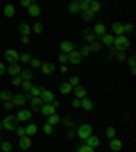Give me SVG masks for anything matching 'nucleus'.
Masks as SVG:
<instances>
[{"instance_id": "nucleus-28", "label": "nucleus", "mask_w": 136, "mask_h": 152, "mask_svg": "<svg viewBox=\"0 0 136 152\" xmlns=\"http://www.w3.org/2000/svg\"><path fill=\"white\" fill-rule=\"evenodd\" d=\"M16 16V7L14 5H5V18H14Z\"/></svg>"}, {"instance_id": "nucleus-5", "label": "nucleus", "mask_w": 136, "mask_h": 152, "mask_svg": "<svg viewBox=\"0 0 136 152\" xmlns=\"http://www.w3.org/2000/svg\"><path fill=\"white\" fill-rule=\"evenodd\" d=\"M27 100H30V95H27V93H23V91H20V93H16V95H12V102H14V107H16V109L25 107V104H27Z\"/></svg>"}, {"instance_id": "nucleus-10", "label": "nucleus", "mask_w": 136, "mask_h": 152, "mask_svg": "<svg viewBox=\"0 0 136 152\" xmlns=\"http://www.w3.org/2000/svg\"><path fill=\"white\" fill-rule=\"evenodd\" d=\"M73 50H77L73 41H61V43H59V52H61V55H71Z\"/></svg>"}, {"instance_id": "nucleus-31", "label": "nucleus", "mask_w": 136, "mask_h": 152, "mask_svg": "<svg viewBox=\"0 0 136 152\" xmlns=\"http://www.w3.org/2000/svg\"><path fill=\"white\" fill-rule=\"evenodd\" d=\"M18 32H20V37H30V34H32L30 25H25V23H20V25H18Z\"/></svg>"}, {"instance_id": "nucleus-52", "label": "nucleus", "mask_w": 136, "mask_h": 152, "mask_svg": "<svg viewBox=\"0 0 136 152\" xmlns=\"http://www.w3.org/2000/svg\"><path fill=\"white\" fill-rule=\"evenodd\" d=\"M0 129H2V123H0Z\"/></svg>"}, {"instance_id": "nucleus-33", "label": "nucleus", "mask_w": 136, "mask_h": 152, "mask_svg": "<svg viewBox=\"0 0 136 152\" xmlns=\"http://www.w3.org/2000/svg\"><path fill=\"white\" fill-rule=\"evenodd\" d=\"M48 125H52V127L59 125V114H57V111H55L52 116H48Z\"/></svg>"}, {"instance_id": "nucleus-29", "label": "nucleus", "mask_w": 136, "mask_h": 152, "mask_svg": "<svg viewBox=\"0 0 136 152\" xmlns=\"http://www.w3.org/2000/svg\"><path fill=\"white\" fill-rule=\"evenodd\" d=\"M109 57L111 59H125V52L116 50V48H109Z\"/></svg>"}, {"instance_id": "nucleus-39", "label": "nucleus", "mask_w": 136, "mask_h": 152, "mask_svg": "<svg viewBox=\"0 0 136 152\" xmlns=\"http://www.w3.org/2000/svg\"><path fill=\"white\" fill-rule=\"evenodd\" d=\"M104 136H107V139H116V129H113V127H107V132H104Z\"/></svg>"}, {"instance_id": "nucleus-19", "label": "nucleus", "mask_w": 136, "mask_h": 152, "mask_svg": "<svg viewBox=\"0 0 136 152\" xmlns=\"http://www.w3.org/2000/svg\"><path fill=\"white\" fill-rule=\"evenodd\" d=\"M18 148L20 150H30L32 148V139L30 136H18Z\"/></svg>"}, {"instance_id": "nucleus-22", "label": "nucleus", "mask_w": 136, "mask_h": 152, "mask_svg": "<svg viewBox=\"0 0 136 152\" xmlns=\"http://www.w3.org/2000/svg\"><path fill=\"white\" fill-rule=\"evenodd\" d=\"M109 148H111V152H120V150H123V141L116 136V139L109 141Z\"/></svg>"}, {"instance_id": "nucleus-20", "label": "nucleus", "mask_w": 136, "mask_h": 152, "mask_svg": "<svg viewBox=\"0 0 136 152\" xmlns=\"http://www.w3.org/2000/svg\"><path fill=\"white\" fill-rule=\"evenodd\" d=\"M7 75L18 77L20 75V66H18V64H7Z\"/></svg>"}, {"instance_id": "nucleus-16", "label": "nucleus", "mask_w": 136, "mask_h": 152, "mask_svg": "<svg viewBox=\"0 0 136 152\" xmlns=\"http://www.w3.org/2000/svg\"><path fill=\"white\" fill-rule=\"evenodd\" d=\"M86 9H89V12L93 14V16H95V14L100 12V9H102V5H100L97 0H89V2H86Z\"/></svg>"}, {"instance_id": "nucleus-41", "label": "nucleus", "mask_w": 136, "mask_h": 152, "mask_svg": "<svg viewBox=\"0 0 136 152\" xmlns=\"http://www.w3.org/2000/svg\"><path fill=\"white\" fill-rule=\"evenodd\" d=\"M68 84H71L73 89H75V86H79V77H77V75H73V77H68Z\"/></svg>"}, {"instance_id": "nucleus-44", "label": "nucleus", "mask_w": 136, "mask_h": 152, "mask_svg": "<svg viewBox=\"0 0 136 152\" xmlns=\"http://www.w3.org/2000/svg\"><path fill=\"white\" fill-rule=\"evenodd\" d=\"M77 152H95V150H93V148H89L86 143H82V145L77 148Z\"/></svg>"}, {"instance_id": "nucleus-40", "label": "nucleus", "mask_w": 136, "mask_h": 152, "mask_svg": "<svg viewBox=\"0 0 136 152\" xmlns=\"http://www.w3.org/2000/svg\"><path fill=\"white\" fill-rule=\"evenodd\" d=\"M0 98H2V102H7V100H12V91H0Z\"/></svg>"}, {"instance_id": "nucleus-47", "label": "nucleus", "mask_w": 136, "mask_h": 152, "mask_svg": "<svg viewBox=\"0 0 136 152\" xmlns=\"http://www.w3.org/2000/svg\"><path fill=\"white\" fill-rule=\"evenodd\" d=\"M41 129H43V134H52V132H55V127H52V125H48V123H45V125L41 127Z\"/></svg>"}, {"instance_id": "nucleus-37", "label": "nucleus", "mask_w": 136, "mask_h": 152, "mask_svg": "<svg viewBox=\"0 0 136 152\" xmlns=\"http://www.w3.org/2000/svg\"><path fill=\"white\" fill-rule=\"evenodd\" d=\"M59 91L68 95V93H73V86H71V84H68V82H64V84H61V86H59Z\"/></svg>"}, {"instance_id": "nucleus-45", "label": "nucleus", "mask_w": 136, "mask_h": 152, "mask_svg": "<svg viewBox=\"0 0 136 152\" xmlns=\"http://www.w3.org/2000/svg\"><path fill=\"white\" fill-rule=\"evenodd\" d=\"M0 148H2V152H9V150H12V143H9V141H2Z\"/></svg>"}, {"instance_id": "nucleus-21", "label": "nucleus", "mask_w": 136, "mask_h": 152, "mask_svg": "<svg viewBox=\"0 0 136 152\" xmlns=\"http://www.w3.org/2000/svg\"><path fill=\"white\" fill-rule=\"evenodd\" d=\"M84 143H86L89 148H93V150H97V148H100V139H97L95 134H91V136H89V139L84 141Z\"/></svg>"}, {"instance_id": "nucleus-12", "label": "nucleus", "mask_w": 136, "mask_h": 152, "mask_svg": "<svg viewBox=\"0 0 136 152\" xmlns=\"http://www.w3.org/2000/svg\"><path fill=\"white\" fill-rule=\"evenodd\" d=\"M57 107H59V100L55 102V104H41V109H39V111H41L43 116H52L55 111H57Z\"/></svg>"}, {"instance_id": "nucleus-50", "label": "nucleus", "mask_w": 136, "mask_h": 152, "mask_svg": "<svg viewBox=\"0 0 136 152\" xmlns=\"http://www.w3.org/2000/svg\"><path fill=\"white\" fill-rule=\"evenodd\" d=\"M59 61H61V64H68V55H61V52H59Z\"/></svg>"}, {"instance_id": "nucleus-9", "label": "nucleus", "mask_w": 136, "mask_h": 152, "mask_svg": "<svg viewBox=\"0 0 136 152\" xmlns=\"http://www.w3.org/2000/svg\"><path fill=\"white\" fill-rule=\"evenodd\" d=\"M91 32H93V34H95V39H100V37H104V34H107V32H109V27L104 25V23H95V25L91 27Z\"/></svg>"}, {"instance_id": "nucleus-27", "label": "nucleus", "mask_w": 136, "mask_h": 152, "mask_svg": "<svg viewBox=\"0 0 136 152\" xmlns=\"http://www.w3.org/2000/svg\"><path fill=\"white\" fill-rule=\"evenodd\" d=\"M68 64H82V55H79L77 50H73L71 55H68Z\"/></svg>"}, {"instance_id": "nucleus-48", "label": "nucleus", "mask_w": 136, "mask_h": 152, "mask_svg": "<svg viewBox=\"0 0 136 152\" xmlns=\"http://www.w3.org/2000/svg\"><path fill=\"white\" fill-rule=\"evenodd\" d=\"M12 84H14V86H20V84H23V80H20V77H12Z\"/></svg>"}, {"instance_id": "nucleus-35", "label": "nucleus", "mask_w": 136, "mask_h": 152, "mask_svg": "<svg viewBox=\"0 0 136 152\" xmlns=\"http://www.w3.org/2000/svg\"><path fill=\"white\" fill-rule=\"evenodd\" d=\"M30 30H32V34H43V25H41V23H34V25H30Z\"/></svg>"}, {"instance_id": "nucleus-18", "label": "nucleus", "mask_w": 136, "mask_h": 152, "mask_svg": "<svg viewBox=\"0 0 136 152\" xmlns=\"http://www.w3.org/2000/svg\"><path fill=\"white\" fill-rule=\"evenodd\" d=\"M73 98H75V100H84V98H86V89L82 86V84L73 89Z\"/></svg>"}, {"instance_id": "nucleus-34", "label": "nucleus", "mask_w": 136, "mask_h": 152, "mask_svg": "<svg viewBox=\"0 0 136 152\" xmlns=\"http://www.w3.org/2000/svg\"><path fill=\"white\" fill-rule=\"evenodd\" d=\"M79 16H82V20H86V23H91V20L95 18V16H93V14H91V12H89V9H84V12L79 14Z\"/></svg>"}, {"instance_id": "nucleus-46", "label": "nucleus", "mask_w": 136, "mask_h": 152, "mask_svg": "<svg viewBox=\"0 0 136 152\" xmlns=\"http://www.w3.org/2000/svg\"><path fill=\"white\" fill-rule=\"evenodd\" d=\"M2 104H5V111H14V109H16V107H14V102H12V100L2 102Z\"/></svg>"}, {"instance_id": "nucleus-8", "label": "nucleus", "mask_w": 136, "mask_h": 152, "mask_svg": "<svg viewBox=\"0 0 136 152\" xmlns=\"http://www.w3.org/2000/svg\"><path fill=\"white\" fill-rule=\"evenodd\" d=\"M41 102H43V104H55V102H57V98H55V93H52V91H48V89H41Z\"/></svg>"}, {"instance_id": "nucleus-32", "label": "nucleus", "mask_w": 136, "mask_h": 152, "mask_svg": "<svg viewBox=\"0 0 136 152\" xmlns=\"http://www.w3.org/2000/svg\"><path fill=\"white\" fill-rule=\"evenodd\" d=\"M27 95H30V98H39V95H41V86H34V84H32L30 91H27Z\"/></svg>"}, {"instance_id": "nucleus-14", "label": "nucleus", "mask_w": 136, "mask_h": 152, "mask_svg": "<svg viewBox=\"0 0 136 152\" xmlns=\"http://www.w3.org/2000/svg\"><path fill=\"white\" fill-rule=\"evenodd\" d=\"M30 61H32V55L30 52H18V66L23 68V66H30Z\"/></svg>"}, {"instance_id": "nucleus-2", "label": "nucleus", "mask_w": 136, "mask_h": 152, "mask_svg": "<svg viewBox=\"0 0 136 152\" xmlns=\"http://www.w3.org/2000/svg\"><path fill=\"white\" fill-rule=\"evenodd\" d=\"M91 134H95V132H93V127L86 125V123H84V125H77V129H75V136H77V139H82V141H86Z\"/></svg>"}, {"instance_id": "nucleus-36", "label": "nucleus", "mask_w": 136, "mask_h": 152, "mask_svg": "<svg viewBox=\"0 0 136 152\" xmlns=\"http://www.w3.org/2000/svg\"><path fill=\"white\" fill-rule=\"evenodd\" d=\"M127 66L132 68V75H134V73H136V57H134V55H132V57H127Z\"/></svg>"}, {"instance_id": "nucleus-6", "label": "nucleus", "mask_w": 136, "mask_h": 152, "mask_svg": "<svg viewBox=\"0 0 136 152\" xmlns=\"http://www.w3.org/2000/svg\"><path fill=\"white\" fill-rule=\"evenodd\" d=\"M0 123H2V129H5V132H14V129L18 127L16 116H5V121H0Z\"/></svg>"}, {"instance_id": "nucleus-42", "label": "nucleus", "mask_w": 136, "mask_h": 152, "mask_svg": "<svg viewBox=\"0 0 136 152\" xmlns=\"http://www.w3.org/2000/svg\"><path fill=\"white\" fill-rule=\"evenodd\" d=\"M30 68H32V70L41 68V59H34V57H32V61H30Z\"/></svg>"}, {"instance_id": "nucleus-26", "label": "nucleus", "mask_w": 136, "mask_h": 152, "mask_svg": "<svg viewBox=\"0 0 136 152\" xmlns=\"http://www.w3.org/2000/svg\"><path fill=\"white\" fill-rule=\"evenodd\" d=\"M84 39H86V45H93V43H97L95 34H93L91 30H84Z\"/></svg>"}, {"instance_id": "nucleus-49", "label": "nucleus", "mask_w": 136, "mask_h": 152, "mask_svg": "<svg viewBox=\"0 0 136 152\" xmlns=\"http://www.w3.org/2000/svg\"><path fill=\"white\" fill-rule=\"evenodd\" d=\"M20 5H23V7H27V9H30V7L34 5V0H23V2H20Z\"/></svg>"}, {"instance_id": "nucleus-30", "label": "nucleus", "mask_w": 136, "mask_h": 152, "mask_svg": "<svg viewBox=\"0 0 136 152\" xmlns=\"http://www.w3.org/2000/svg\"><path fill=\"white\" fill-rule=\"evenodd\" d=\"M27 12H30V16H34V18H39V16H41V7L36 5V2H34V5L30 7V9H27Z\"/></svg>"}, {"instance_id": "nucleus-25", "label": "nucleus", "mask_w": 136, "mask_h": 152, "mask_svg": "<svg viewBox=\"0 0 136 152\" xmlns=\"http://www.w3.org/2000/svg\"><path fill=\"white\" fill-rule=\"evenodd\" d=\"M55 70H57L55 64H41V73H43V75H52Z\"/></svg>"}, {"instance_id": "nucleus-7", "label": "nucleus", "mask_w": 136, "mask_h": 152, "mask_svg": "<svg viewBox=\"0 0 136 152\" xmlns=\"http://www.w3.org/2000/svg\"><path fill=\"white\" fill-rule=\"evenodd\" d=\"M113 48L120 52H125L127 48H129V37H116L113 39Z\"/></svg>"}, {"instance_id": "nucleus-17", "label": "nucleus", "mask_w": 136, "mask_h": 152, "mask_svg": "<svg viewBox=\"0 0 136 152\" xmlns=\"http://www.w3.org/2000/svg\"><path fill=\"white\" fill-rule=\"evenodd\" d=\"M20 80H23V82H32V77H34V70L32 68H20Z\"/></svg>"}, {"instance_id": "nucleus-24", "label": "nucleus", "mask_w": 136, "mask_h": 152, "mask_svg": "<svg viewBox=\"0 0 136 152\" xmlns=\"http://www.w3.org/2000/svg\"><path fill=\"white\" fill-rule=\"evenodd\" d=\"M93 107H95V104H93L91 98H84V100L79 102V109H84V111H93Z\"/></svg>"}, {"instance_id": "nucleus-43", "label": "nucleus", "mask_w": 136, "mask_h": 152, "mask_svg": "<svg viewBox=\"0 0 136 152\" xmlns=\"http://www.w3.org/2000/svg\"><path fill=\"white\" fill-rule=\"evenodd\" d=\"M64 125L68 127V129H75V121H73V118H64Z\"/></svg>"}, {"instance_id": "nucleus-11", "label": "nucleus", "mask_w": 136, "mask_h": 152, "mask_svg": "<svg viewBox=\"0 0 136 152\" xmlns=\"http://www.w3.org/2000/svg\"><path fill=\"white\" fill-rule=\"evenodd\" d=\"M2 57H5V61H7V64H18V52L14 50V48L5 50V55H2Z\"/></svg>"}, {"instance_id": "nucleus-1", "label": "nucleus", "mask_w": 136, "mask_h": 152, "mask_svg": "<svg viewBox=\"0 0 136 152\" xmlns=\"http://www.w3.org/2000/svg\"><path fill=\"white\" fill-rule=\"evenodd\" d=\"M109 34H113V37H129V34H134V25L132 23H113Z\"/></svg>"}, {"instance_id": "nucleus-3", "label": "nucleus", "mask_w": 136, "mask_h": 152, "mask_svg": "<svg viewBox=\"0 0 136 152\" xmlns=\"http://www.w3.org/2000/svg\"><path fill=\"white\" fill-rule=\"evenodd\" d=\"M16 121H18V125H25V123H32V111L25 107H20L18 111H16Z\"/></svg>"}, {"instance_id": "nucleus-4", "label": "nucleus", "mask_w": 136, "mask_h": 152, "mask_svg": "<svg viewBox=\"0 0 136 152\" xmlns=\"http://www.w3.org/2000/svg\"><path fill=\"white\" fill-rule=\"evenodd\" d=\"M86 2H89V0H73L71 5H68V12L71 14H82L86 9Z\"/></svg>"}, {"instance_id": "nucleus-53", "label": "nucleus", "mask_w": 136, "mask_h": 152, "mask_svg": "<svg viewBox=\"0 0 136 152\" xmlns=\"http://www.w3.org/2000/svg\"><path fill=\"white\" fill-rule=\"evenodd\" d=\"M0 59H2V55H0Z\"/></svg>"}, {"instance_id": "nucleus-13", "label": "nucleus", "mask_w": 136, "mask_h": 152, "mask_svg": "<svg viewBox=\"0 0 136 152\" xmlns=\"http://www.w3.org/2000/svg\"><path fill=\"white\" fill-rule=\"evenodd\" d=\"M113 39H116V37L107 32V34H104V37H100L97 41H100V45H107V48H113Z\"/></svg>"}, {"instance_id": "nucleus-51", "label": "nucleus", "mask_w": 136, "mask_h": 152, "mask_svg": "<svg viewBox=\"0 0 136 152\" xmlns=\"http://www.w3.org/2000/svg\"><path fill=\"white\" fill-rule=\"evenodd\" d=\"M5 73H7V66H5L2 61H0V75H5Z\"/></svg>"}, {"instance_id": "nucleus-15", "label": "nucleus", "mask_w": 136, "mask_h": 152, "mask_svg": "<svg viewBox=\"0 0 136 152\" xmlns=\"http://www.w3.org/2000/svg\"><path fill=\"white\" fill-rule=\"evenodd\" d=\"M23 129H25V136H30V139H32L34 134L39 132V125H34V123H25V125H23Z\"/></svg>"}, {"instance_id": "nucleus-23", "label": "nucleus", "mask_w": 136, "mask_h": 152, "mask_svg": "<svg viewBox=\"0 0 136 152\" xmlns=\"http://www.w3.org/2000/svg\"><path fill=\"white\" fill-rule=\"evenodd\" d=\"M27 104H30V111H36V109H41V104H43V102H41V98H30V100H27Z\"/></svg>"}, {"instance_id": "nucleus-38", "label": "nucleus", "mask_w": 136, "mask_h": 152, "mask_svg": "<svg viewBox=\"0 0 136 152\" xmlns=\"http://www.w3.org/2000/svg\"><path fill=\"white\" fill-rule=\"evenodd\" d=\"M79 55H82V59H84V57H89V55H91V48H89V45H82V48H79Z\"/></svg>"}]
</instances>
